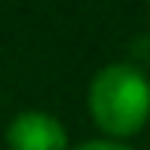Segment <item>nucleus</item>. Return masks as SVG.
<instances>
[{
	"mask_svg": "<svg viewBox=\"0 0 150 150\" xmlns=\"http://www.w3.org/2000/svg\"><path fill=\"white\" fill-rule=\"evenodd\" d=\"M74 150H135L122 141H110V138H95V141H86V144L74 147Z\"/></svg>",
	"mask_w": 150,
	"mask_h": 150,
	"instance_id": "obj_3",
	"label": "nucleus"
},
{
	"mask_svg": "<svg viewBox=\"0 0 150 150\" xmlns=\"http://www.w3.org/2000/svg\"><path fill=\"white\" fill-rule=\"evenodd\" d=\"M89 113L110 141L138 135L150 122V80L141 67L113 61L104 64L89 83Z\"/></svg>",
	"mask_w": 150,
	"mask_h": 150,
	"instance_id": "obj_1",
	"label": "nucleus"
},
{
	"mask_svg": "<svg viewBox=\"0 0 150 150\" xmlns=\"http://www.w3.org/2000/svg\"><path fill=\"white\" fill-rule=\"evenodd\" d=\"M9 150H67L64 126L43 110H25L6 129Z\"/></svg>",
	"mask_w": 150,
	"mask_h": 150,
	"instance_id": "obj_2",
	"label": "nucleus"
}]
</instances>
